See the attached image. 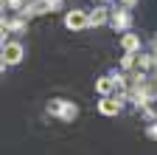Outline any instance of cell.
Returning a JSON list of instances; mask_svg holds the SVG:
<instances>
[{"mask_svg": "<svg viewBox=\"0 0 157 155\" xmlns=\"http://www.w3.org/2000/svg\"><path fill=\"white\" fill-rule=\"evenodd\" d=\"M65 26L70 31H84V28H90V14L82 11V9H73V11L65 14Z\"/></svg>", "mask_w": 157, "mask_h": 155, "instance_id": "6da1fadb", "label": "cell"}, {"mask_svg": "<svg viewBox=\"0 0 157 155\" xmlns=\"http://www.w3.org/2000/svg\"><path fill=\"white\" fill-rule=\"evenodd\" d=\"M23 54H25V51H23V45H20V43H11V40L3 43V68H6V65H9V68H11V65H20V62H23Z\"/></svg>", "mask_w": 157, "mask_h": 155, "instance_id": "7a4b0ae2", "label": "cell"}, {"mask_svg": "<svg viewBox=\"0 0 157 155\" xmlns=\"http://www.w3.org/2000/svg\"><path fill=\"white\" fill-rule=\"evenodd\" d=\"M124 110V99H118V96H101L98 99V113L101 116H118Z\"/></svg>", "mask_w": 157, "mask_h": 155, "instance_id": "3957f363", "label": "cell"}, {"mask_svg": "<svg viewBox=\"0 0 157 155\" xmlns=\"http://www.w3.org/2000/svg\"><path fill=\"white\" fill-rule=\"evenodd\" d=\"M129 23H132L129 9H115V11L109 14V26H112L115 31H126V28H129Z\"/></svg>", "mask_w": 157, "mask_h": 155, "instance_id": "277c9868", "label": "cell"}, {"mask_svg": "<svg viewBox=\"0 0 157 155\" xmlns=\"http://www.w3.org/2000/svg\"><path fill=\"white\" fill-rule=\"evenodd\" d=\"M95 93L98 96H115V76H98L95 79Z\"/></svg>", "mask_w": 157, "mask_h": 155, "instance_id": "5b68a950", "label": "cell"}, {"mask_svg": "<svg viewBox=\"0 0 157 155\" xmlns=\"http://www.w3.org/2000/svg\"><path fill=\"white\" fill-rule=\"evenodd\" d=\"M109 9H104V6H98V9H93L90 11V28H98V26H104V23H109Z\"/></svg>", "mask_w": 157, "mask_h": 155, "instance_id": "8992f818", "label": "cell"}, {"mask_svg": "<svg viewBox=\"0 0 157 155\" xmlns=\"http://www.w3.org/2000/svg\"><path fill=\"white\" fill-rule=\"evenodd\" d=\"M121 48H124V51H140V37L126 31V34L121 37Z\"/></svg>", "mask_w": 157, "mask_h": 155, "instance_id": "52a82bcc", "label": "cell"}, {"mask_svg": "<svg viewBox=\"0 0 157 155\" xmlns=\"http://www.w3.org/2000/svg\"><path fill=\"white\" fill-rule=\"evenodd\" d=\"M65 107H67L65 99H51V102H48V113L56 116V119H62V116H65Z\"/></svg>", "mask_w": 157, "mask_h": 155, "instance_id": "ba28073f", "label": "cell"}, {"mask_svg": "<svg viewBox=\"0 0 157 155\" xmlns=\"http://www.w3.org/2000/svg\"><path fill=\"white\" fill-rule=\"evenodd\" d=\"M78 116V107L73 104V102H67V107H65V116H62V121H73Z\"/></svg>", "mask_w": 157, "mask_h": 155, "instance_id": "9c48e42d", "label": "cell"}, {"mask_svg": "<svg viewBox=\"0 0 157 155\" xmlns=\"http://www.w3.org/2000/svg\"><path fill=\"white\" fill-rule=\"evenodd\" d=\"M135 3H137V0H121V6H124V9H129V6H135Z\"/></svg>", "mask_w": 157, "mask_h": 155, "instance_id": "30bf717a", "label": "cell"}, {"mask_svg": "<svg viewBox=\"0 0 157 155\" xmlns=\"http://www.w3.org/2000/svg\"><path fill=\"white\" fill-rule=\"evenodd\" d=\"M151 54H154V59H157V37L151 40Z\"/></svg>", "mask_w": 157, "mask_h": 155, "instance_id": "8fae6325", "label": "cell"}, {"mask_svg": "<svg viewBox=\"0 0 157 155\" xmlns=\"http://www.w3.org/2000/svg\"><path fill=\"white\" fill-rule=\"evenodd\" d=\"M101 3H104V0H101Z\"/></svg>", "mask_w": 157, "mask_h": 155, "instance_id": "7c38bea8", "label": "cell"}]
</instances>
